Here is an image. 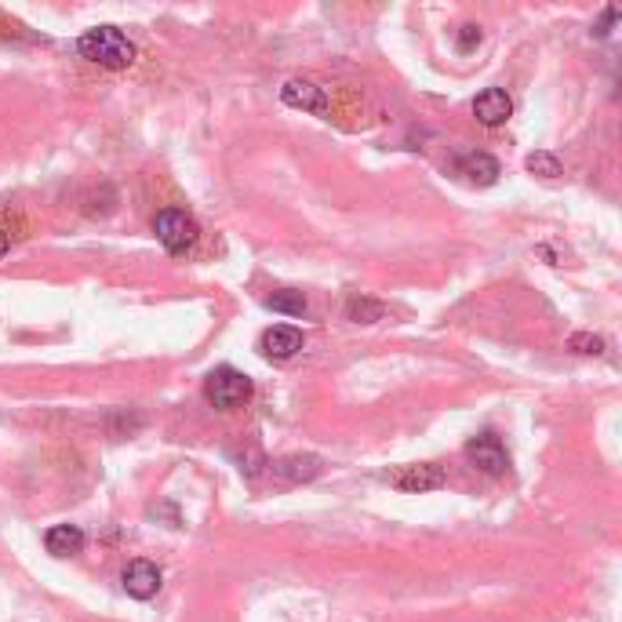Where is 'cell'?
<instances>
[{
  "label": "cell",
  "instance_id": "1",
  "mask_svg": "<svg viewBox=\"0 0 622 622\" xmlns=\"http://www.w3.org/2000/svg\"><path fill=\"white\" fill-rule=\"evenodd\" d=\"M77 51L84 59L102 66V70H128L135 62V44L124 37L117 26H95L77 41Z\"/></svg>",
  "mask_w": 622,
  "mask_h": 622
},
{
  "label": "cell",
  "instance_id": "2",
  "mask_svg": "<svg viewBox=\"0 0 622 622\" xmlns=\"http://www.w3.org/2000/svg\"><path fill=\"white\" fill-rule=\"evenodd\" d=\"M251 393H255L251 379L244 372H237V368H230V364H222V368L208 372V379H204V397H208V404L211 408H219V412H237V408H244V404L251 401Z\"/></svg>",
  "mask_w": 622,
  "mask_h": 622
},
{
  "label": "cell",
  "instance_id": "3",
  "mask_svg": "<svg viewBox=\"0 0 622 622\" xmlns=\"http://www.w3.org/2000/svg\"><path fill=\"white\" fill-rule=\"evenodd\" d=\"M153 233H157V241H161L164 251H171V255L190 251L193 244H197V237H201L193 215H186V211H179V208L157 211V219H153Z\"/></svg>",
  "mask_w": 622,
  "mask_h": 622
},
{
  "label": "cell",
  "instance_id": "4",
  "mask_svg": "<svg viewBox=\"0 0 622 622\" xmlns=\"http://www.w3.org/2000/svg\"><path fill=\"white\" fill-rule=\"evenodd\" d=\"M386 484L397 488V492H408V495L437 492V488H444V466H437V462H412V466H397V470L386 473Z\"/></svg>",
  "mask_w": 622,
  "mask_h": 622
},
{
  "label": "cell",
  "instance_id": "5",
  "mask_svg": "<svg viewBox=\"0 0 622 622\" xmlns=\"http://www.w3.org/2000/svg\"><path fill=\"white\" fill-rule=\"evenodd\" d=\"M466 459H470V466L488 473V477H502V473L510 470V455H506V448H502V441L495 433H477V437H470V441H466Z\"/></svg>",
  "mask_w": 622,
  "mask_h": 622
},
{
  "label": "cell",
  "instance_id": "6",
  "mask_svg": "<svg viewBox=\"0 0 622 622\" xmlns=\"http://www.w3.org/2000/svg\"><path fill=\"white\" fill-rule=\"evenodd\" d=\"M259 350L266 361H291L295 353L302 350V332L291 328V324H277V328H266L259 339Z\"/></svg>",
  "mask_w": 622,
  "mask_h": 622
},
{
  "label": "cell",
  "instance_id": "7",
  "mask_svg": "<svg viewBox=\"0 0 622 622\" xmlns=\"http://www.w3.org/2000/svg\"><path fill=\"white\" fill-rule=\"evenodd\" d=\"M161 590V568L153 561H131L124 568V593L135 601H150Z\"/></svg>",
  "mask_w": 622,
  "mask_h": 622
},
{
  "label": "cell",
  "instance_id": "8",
  "mask_svg": "<svg viewBox=\"0 0 622 622\" xmlns=\"http://www.w3.org/2000/svg\"><path fill=\"white\" fill-rule=\"evenodd\" d=\"M281 102L284 106H291V110L317 113V117L328 113V91L317 88L313 81H288L281 88Z\"/></svg>",
  "mask_w": 622,
  "mask_h": 622
},
{
  "label": "cell",
  "instance_id": "9",
  "mask_svg": "<svg viewBox=\"0 0 622 622\" xmlns=\"http://www.w3.org/2000/svg\"><path fill=\"white\" fill-rule=\"evenodd\" d=\"M513 113V99L502 88H484L477 99H473V117L484 124V128H499V124L510 121Z\"/></svg>",
  "mask_w": 622,
  "mask_h": 622
},
{
  "label": "cell",
  "instance_id": "10",
  "mask_svg": "<svg viewBox=\"0 0 622 622\" xmlns=\"http://www.w3.org/2000/svg\"><path fill=\"white\" fill-rule=\"evenodd\" d=\"M44 546H48L51 557H73V553L84 550V532L77 524H51L44 532Z\"/></svg>",
  "mask_w": 622,
  "mask_h": 622
},
{
  "label": "cell",
  "instance_id": "11",
  "mask_svg": "<svg viewBox=\"0 0 622 622\" xmlns=\"http://www.w3.org/2000/svg\"><path fill=\"white\" fill-rule=\"evenodd\" d=\"M459 171L470 182H481V186H492V182H499V175H502L499 161H495L492 153H462Z\"/></svg>",
  "mask_w": 622,
  "mask_h": 622
},
{
  "label": "cell",
  "instance_id": "12",
  "mask_svg": "<svg viewBox=\"0 0 622 622\" xmlns=\"http://www.w3.org/2000/svg\"><path fill=\"white\" fill-rule=\"evenodd\" d=\"M270 466L284 481H313L321 473V459L317 455H288V459H277Z\"/></svg>",
  "mask_w": 622,
  "mask_h": 622
},
{
  "label": "cell",
  "instance_id": "13",
  "mask_svg": "<svg viewBox=\"0 0 622 622\" xmlns=\"http://www.w3.org/2000/svg\"><path fill=\"white\" fill-rule=\"evenodd\" d=\"M266 310L273 313H284V317H306V295L302 291H273L270 299H266Z\"/></svg>",
  "mask_w": 622,
  "mask_h": 622
},
{
  "label": "cell",
  "instance_id": "14",
  "mask_svg": "<svg viewBox=\"0 0 622 622\" xmlns=\"http://www.w3.org/2000/svg\"><path fill=\"white\" fill-rule=\"evenodd\" d=\"M382 313H386V306L375 299H364V295H353L350 306H346V317H350L353 324H375V321H382Z\"/></svg>",
  "mask_w": 622,
  "mask_h": 622
},
{
  "label": "cell",
  "instance_id": "15",
  "mask_svg": "<svg viewBox=\"0 0 622 622\" xmlns=\"http://www.w3.org/2000/svg\"><path fill=\"white\" fill-rule=\"evenodd\" d=\"M524 168L532 171V175H539V179H561L564 175V164L553 157L550 150H535L528 153V161H524Z\"/></svg>",
  "mask_w": 622,
  "mask_h": 622
},
{
  "label": "cell",
  "instance_id": "16",
  "mask_svg": "<svg viewBox=\"0 0 622 622\" xmlns=\"http://www.w3.org/2000/svg\"><path fill=\"white\" fill-rule=\"evenodd\" d=\"M568 350L586 353V357H597V353H604V339L601 335H590V332H575L572 339H568Z\"/></svg>",
  "mask_w": 622,
  "mask_h": 622
},
{
  "label": "cell",
  "instance_id": "17",
  "mask_svg": "<svg viewBox=\"0 0 622 622\" xmlns=\"http://www.w3.org/2000/svg\"><path fill=\"white\" fill-rule=\"evenodd\" d=\"M481 26H462L459 30V51H473L477 44H481Z\"/></svg>",
  "mask_w": 622,
  "mask_h": 622
},
{
  "label": "cell",
  "instance_id": "18",
  "mask_svg": "<svg viewBox=\"0 0 622 622\" xmlns=\"http://www.w3.org/2000/svg\"><path fill=\"white\" fill-rule=\"evenodd\" d=\"M615 19H619V11L608 8V11H604L601 26H593V33H597V37H608V33H612V22H615Z\"/></svg>",
  "mask_w": 622,
  "mask_h": 622
},
{
  "label": "cell",
  "instance_id": "19",
  "mask_svg": "<svg viewBox=\"0 0 622 622\" xmlns=\"http://www.w3.org/2000/svg\"><path fill=\"white\" fill-rule=\"evenodd\" d=\"M8 248H11V241H8V233L0 230V259H4V255H8Z\"/></svg>",
  "mask_w": 622,
  "mask_h": 622
}]
</instances>
